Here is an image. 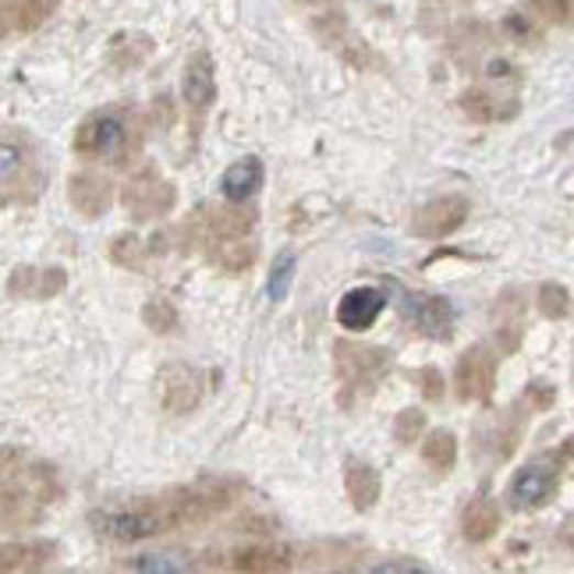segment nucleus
I'll list each match as a JSON object with an SVG mask.
<instances>
[{"label":"nucleus","instance_id":"obj_1","mask_svg":"<svg viewBox=\"0 0 574 574\" xmlns=\"http://www.w3.org/2000/svg\"><path fill=\"white\" fill-rule=\"evenodd\" d=\"M245 486L238 478H199L191 486L164 489L159 497H139L124 507H100L89 515L92 532L110 542H139L178 529H196V525L213 521L223 515Z\"/></svg>","mask_w":574,"mask_h":574},{"label":"nucleus","instance_id":"obj_2","mask_svg":"<svg viewBox=\"0 0 574 574\" xmlns=\"http://www.w3.org/2000/svg\"><path fill=\"white\" fill-rule=\"evenodd\" d=\"M142 139H146V124L139 114H124V110H103V114H89L78 124L71 150L86 159L110 156V164H132V156H139Z\"/></svg>","mask_w":574,"mask_h":574},{"label":"nucleus","instance_id":"obj_3","mask_svg":"<svg viewBox=\"0 0 574 574\" xmlns=\"http://www.w3.org/2000/svg\"><path fill=\"white\" fill-rule=\"evenodd\" d=\"M390 351L387 347H379V344H362V341H333V373H338L341 379V401L347 405L351 401V394L355 397H369L383 376L390 373Z\"/></svg>","mask_w":574,"mask_h":574},{"label":"nucleus","instance_id":"obj_4","mask_svg":"<svg viewBox=\"0 0 574 574\" xmlns=\"http://www.w3.org/2000/svg\"><path fill=\"white\" fill-rule=\"evenodd\" d=\"M174 202H178V188H174L164 174H159L156 167H150V164L142 170H135L121 188V206L135 223L167 217L174 210Z\"/></svg>","mask_w":574,"mask_h":574},{"label":"nucleus","instance_id":"obj_5","mask_svg":"<svg viewBox=\"0 0 574 574\" xmlns=\"http://www.w3.org/2000/svg\"><path fill=\"white\" fill-rule=\"evenodd\" d=\"M312 32H316V40L327 46V51H333L341 60H347L351 68H358V71L379 68V57L373 54V46L351 32V25H347V19L341 11H330V14H319V19H312Z\"/></svg>","mask_w":574,"mask_h":574},{"label":"nucleus","instance_id":"obj_6","mask_svg":"<svg viewBox=\"0 0 574 574\" xmlns=\"http://www.w3.org/2000/svg\"><path fill=\"white\" fill-rule=\"evenodd\" d=\"M454 387H457V397L465 405H486L489 401L493 387H497V358H493L489 347L475 344L457 358Z\"/></svg>","mask_w":574,"mask_h":574},{"label":"nucleus","instance_id":"obj_7","mask_svg":"<svg viewBox=\"0 0 574 574\" xmlns=\"http://www.w3.org/2000/svg\"><path fill=\"white\" fill-rule=\"evenodd\" d=\"M29 146V139L19 132V156H14V142L4 139V199L8 202H36L43 196V188H46V174L43 167L29 156H22V150Z\"/></svg>","mask_w":574,"mask_h":574},{"label":"nucleus","instance_id":"obj_8","mask_svg":"<svg viewBox=\"0 0 574 574\" xmlns=\"http://www.w3.org/2000/svg\"><path fill=\"white\" fill-rule=\"evenodd\" d=\"M468 210L472 206L465 196H440V199L426 202L411 213V234L429 238V242H440V238L454 234L461 223L468 220Z\"/></svg>","mask_w":574,"mask_h":574},{"label":"nucleus","instance_id":"obj_9","mask_svg":"<svg viewBox=\"0 0 574 574\" xmlns=\"http://www.w3.org/2000/svg\"><path fill=\"white\" fill-rule=\"evenodd\" d=\"M202 390H206V379L196 365L174 362L159 369V397H164V411H170V415L196 411L202 401Z\"/></svg>","mask_w":574,"mask_h":574},{"label":"nucleus","instance_id":"obj_10","mask_svg":"<svg viewBox=\"0 0 574 574\" xmlns=\"http://www.w3.org/2000/svg\"><path fill=\"white\" fill-rule=\"evenodd\" d=\"M64 287H68V274L60 266H14L8 277V291L29 301L57 298Z\"/></svg>","mask_w":574,"mask_h":574},{"label":"nucleus","instance_id":"obj_11","mask_svg":"<svg viewBox=\"0 0 574 574\" xmlns=\"http://www.w3.org/2000/svg\"><path fill=\"white\" fill-rule=\"evenodd\" d=\"M68 202L75 213L96 220L110 210V202H114V185H110V178H103V174L82 170L68 181Z\"/></svg>","mask_w":574,"mask_h":574},{"label":"nucleus","instance_id":"obj_12","mask_svg":"<svg viewBox=\"0 0 574 574\" xmlns=\"http://www.w3.org/2000/svg\"><path fill=\"white\" fill-rule=\"evenodd\" d=\"M556 489V468H550L547 461H536V465L521 468L510 483L507 497L518 510H529V507H542Z\"/></svg>","mask_w":574,"mask_h":574},{"label":"nucleus","instance_id":"obj_13","mask_svg":"<svg viewBox=\"0 0 574 574\" xmlns=\"http://www.w3.org/2000/svg\"><path fill=\"white\" fill-rule=\"evenodd\" d=\"M387 309V295L379 287H351V291L338 301V323L344 330H369L379 312Z\"/></svg>","mask_w":574,"mask_h":574},{"label":"nucleus","instance_id":"obj_14","mask_svg":"<svg viewBox=\"0 0 574 574\" xmlns=\"http://www.w3.org/2000/svg\"><path fill=\"white\" fill-rule=\"evenodd\" d=\"M493 330H497V344L504 355H515L521 347V333H525V295L518 287H507L500 291L497 306H493Z\"/></svg>","mask_w":574,"mask_h":574},{"label":"nucleus","instance_id":"obj_15","mask_svg":"<svg viewBox=\"0 0 574 574\" xmlns=\"http://www.w3.org/2000/svg\"><path fill=\"white\" fill-rule=\"evenodd\" d=\"M181 92L191 110H206L217 100V71H213V57L206 51H196L188 57L185 75H181Z\"/></svg>","mask_w":574,"mask_h":574},{"label":"nucleus","instance_id":"obj_16","mask_svg":"<svg viewBox=\"0 0 574 574\" xmlns=\"http://www.w3.org/2000/svg\"><path fill=\"white\" fill-rule=\"evenodd\" d=\"M228 564L249 574H280L295 567V553L287 547H242L231 553Z\"/></svg>","mask_w":574,"mask_h":574},{"label":"nucleus","instance_id":"obj_17","mask_svg":"<svg viewBox=\"0 0 574 574\" xmlns=\"http://www.w3.org/2000/svg\"><path fill=\"white\" fill-rule=\"evenodd\" d=\"M461 114H465L468 121L475 124H497V121H507L518 114V103L515 100H500V96H493L486 89H468L461 92Z\"/></svg>","mask_w":574,"mask_h":574},{"label":"nucleus","instance_id":"obj_18","mask_svg":"<svg viewBox=\"0 0 574 574\" xmlns=\"http://www.w3.org/2000/svg\"><path fill=\"white\" fill-rule=\"evenodd\" d=\"M260 188H263V164L255 156L238 159V164H231L220 178V191H223V199L228 202H245Z\"/></svg>","mask_w":574,"mask_h":574},{"label":"nucleus","instance_id":"obj_19","mask_svg":"<svg viewBox=\"0 0 574 574\" xmlns=\"http://www.w3.org/2000/svg\"><path fill=\"white\" fill-rule=\"evenodd\" d=\"M344 489H347V500L355 510H373L379 493H383V478L373 465H365V461H347Z\"/></svg>","mask_w":574,"mask_h":574},{"label":"nucleus","instance_id":"obj_20","mask_svg":"<svg viewBox=\"0 0 574 574\" xmlns=\"http://www.w3.org/2000/svg\"><path fill=\"white\" fill-rule=\"evenodd\" d=\"M54 553H57L54 542H4V550H0V567H4V574L43 571L54 561Z\"/></svg>","mask_w":574,"mask_h":574},{"label":"nucleus","instance_id":"obj_21","mask_svg":"<svg viewBox=\"0 0 574 574\" xmlns=\"http://www.w3.org/2000/svg\"><path fill=\"white\" fill-rule=\"evenodd\" d=\"M210 263L220 269V274H245V269L255 263V255H260V249H255V242H249V238H217V242H210Z\"/></svg>","mask_w":574,"mask_h":574},{"label":"nucleus","instance_id":"obj_22","mask_svg":"<svg viewBox=\"0 0 574 574\" xmlns=\"http://www.w3.org/2000/svg\"><path fill=\"white\" fill-rule=\"evenodd\" d=\"M461 529H465V539L468 542H486V539L497 536V529H500V507H497V500L475 497L465 507V515H461Z\"/></svg>","mask_w":574,"mask_h":574},{"label":"nucleus","instance_id":"obj_23","mask_svg":"<svg viewBox=\"0 0 574 574\" xmlns=\"http://www.w3.org/2000/svg\"><path fill=\"white\" fill-rule=\"evenodd\" d=\"M415 327L433 341H451L454 333V309L446 298H422L415 309Z\"/></svg>","mask_w":574,"mask_h":574},{"label":"nucleus","instance_id":"obj_24","mask_svg":"<svg viewBox=\"0 0 574 574\" xmlns=\"http://www.w3.org/2000/svg\"><path fill=\"white\" fill-rule=\"evenodd\" d=\"M57 4L54 0H4V32H32L46 22Z\"/></svg>","mask_w":574,"mask_h":574},{"label":"nucleus","instance_id":"obj_25","mask_svg":"<svg viewBox=\"0 0 574 574\" xmlns=\"http://www.w3.org/2000/svg\"><path fill=\"white\" fill-rule=\"evenodd\" d=\"M46 504L29 497V493L8 489L4 486V500H0V515H4V529H25V525H36L43 518Z\"/></svg>","mask_w":574,"mask_h":574},{"label":"nucleus","instance_id":"obj_26","mask_svg":"<svg viewBox=\"0 0 574 574\" xmlns=\"http://www.w3.org/2000/svg\"><path fill=\"white\" fill-rule=\"evenodd\" d=\"M422 461L433 472L446 475L454 468V461H457V437L451 433V429H433L426 440H422Z\"/></svg>","mask_w":574,"mask_h":574},{"label":"nucleus","instance_id":"obj_27","mask_svg":"<svg viewBox=\"0 0 574 574\" xmlns=\"http://www.w3.org/2000/svg\"><path fill=\"white\" fill-rule=\"evenodd\" d=\"M150 252L153 249L142 245V238H135V234H118L114 242H110V249H107L110 263L121 266V269H142V266H146Z\"/></svg>","mask_w":574,"mask_h":574},{"label":"nucleus","instance_id":"obj_28","mask_svg":"<svg viewBox=\"0 0 574 574\" xmlns=\"http://www.w3.org/2000/svg\"><path fill=\"white\" fill-rule=\"evenodd\" d=\"M521 437H525V415L518 408H510L504 419H500V426H497V437H493V443H497V446H493L497 461H507L510 454H515Z\"/></svg>","mask_w":574,"mask_h":574},{"label":"nucleus","instance_id":"obj_29","mask_svg":"<svg viewBox=\"0 0 574 574\" xmlns=\"http://www.w3.org/2000/svg\"><path fill=\"white\" fill-rule=\"evenodd\" d=\"M142 323L153 333H174L178 330V309H174L167 298H153L142 306Z\"/></svg>","mask_w":574,"mask_h":574},{"label":"nucleus","instance_id":"obj_30","mask_svg":"<svg viewBox=\"0 0 574 574\" xmlns=\"http://www.w3.org/2000/svg\"><path fill=\"white\" fill-rule=\"evenodd\" d=\"M536 309L547 316V319H564L571 312L567 287H561V284H542L539 295H536Z\"/></svg>","mask_w":574,"mask_h":574},{"label":"nucleus","instance_id":"obj_31","mask_svg":"<svg viewBox=\"0 0 574 574\" xmlns=\"http://www.w3.org/2000/svg\"><path fill=\"white\" fill-rule=\"evenodd\" d=\"M422 433H426V411L405 408V411L394 415V440L401 446H415Z\"/></svg>","mask_w":574,"mask_h":574},{"label":"nucleus","instance_id":"obj_32","mask_svg":"<svg viewBox=\"0 0 574 574\" xmlns=\"http://www.w3.org/2000/svg\"><path fill=\"white\" fill-rule=\"evenodd\" d=\"M291 280H295V252H280L274 260V269H269V298L284 301Z\"/></svg>","mask_w":574,"mask_h":574},{"label":"nucleus","instance_id":"obj_33","mask_svg":"<svg viewBox=\"0 0 574 574\" xmlns=\"http://www.w3.org/2000/svg\"><path fill=\"white\" fill-rule=\"evenodd\" d=\"M529 8L539 14V19L556 22V25L574 22V4H571V0H529Z\"/></svg>","mask_w":574,"mask_h":574},{"label":"nucleus","instance_id":"obj_34","mask_svg":"<svg viewBox=\"0 0 574 574\" xmlns=\"http://www.w3.org/2000/svg\"><path fill=\"white\" fill-rule=\"evenodd\" d=\"M419 387H422V397L426 401H443V390H446V383H443V373L437 369V365H426V369H419Z\"/></svg>","mask_w":574,"mask_h":574},{"label":"nucleus","instance_id":"obj_35","mask_svg":"<svg viewBox=\"0 0 574 574\" xmlns=\"http://www.w3.org/2000/svg\"><path fill=\"white\" fill-rule=\"evenodd\" d=\"M525 401H529V408H536V411H547L556 401V390L547 387V383H532L529 394H525Z\"/></svg>","mask_w":574,"mask_h":574},{"label":"nucleus","instance_id":"obj_36","mask_svg":"<svg viewBox=\"0 0 574 574\" xmlns=\"http://www.w3.org/2000/svg\"><path fill=\"white\" fill-rule=\"evenodd\" d=\"M128 567H135V571H181V564H170V561H132Z\"/></svg>","mask_w":574,"mask_h":574},{"label":"nucleus","instance_id":"obj_37","mask_svg":"<svg viewBox=\"0 0 574 574\" xmlns=\"http://www.w3.org/2000/svg\"><path fill=\"white\" fill-rule=\"evenodd\" d=\"M507 29L515 32L518 40H536V32H532V29H525V25H521L518 19H507Z\"/></svg>","mask_w":574,"mask_h":574},{"label":"nucleus","instance_id":"obj_38","mask_svg":"<svg viewBox=\"0 0 574 574\" xmlns=\"http://www.w3.org/2000/svg\"><path fill=\"white\" fill-rule=\"evenodd\" d=\"M561 539L567 542V547L574 550V518H567V525H564V532H561Z\"/></svg>","mask_w":574,"mask_h":574},{"label":"nucleus","instance_id":"obj_39","mask_svg":"<svg viewBox=\"0 0 574 574\" xmlns=\"http://www.w3.org/2000/svg\"><path fill=\"white\" fill-rule=\"evenodd\" d=\"M301 4H309V8H333L338 0H301Z\"/></svg>","mask_w":574,"mask_h":574},{"label":"nucleus","instance_id":"obj_40","mask_svg":"<svg viewBox=\"0 0 574 574\" xmlns=\"http://www.w3.org/2000/svg\"><path fill=\"white\" fill-rule=\"evenodd\" d=\"M54 4H60V0H54Z\"/></svg>","mask_w":574,"mask_h":574}]
</instances>
